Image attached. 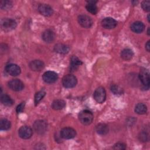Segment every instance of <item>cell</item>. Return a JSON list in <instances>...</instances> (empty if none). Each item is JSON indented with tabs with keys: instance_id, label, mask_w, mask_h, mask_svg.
<instances>
[{
	"instance_id": "1",
	"label": "cell",
	"mask_w": 150,
	"mask_h": 150,
	"mask_svg": "<svg viewBox=\"0 0 150 150\" xmlns=\"http://www.w3.org/2000/svg\"><path fill=\"white\" fill-rule=\"evenodd\" d=\"M79 119L82 124L88 125L93 120V115L92 112L88 110H83L79 113Z\"/></svg>"
},
{
	"instance_id": "2",
	"label": "cell",
	"mask_w": 150,
	"mask_h": 150,
	"mask_svg": "<svg viewBox=\"0 0 150 150\" xmlns=\"http://www.w3.org/2000/svg\"><path fill=\"white\" fill-rule=\"evenodd\" d=\"M1 27L3 30L9 32L16 27V22L11 18H3L1 21Z\"/></svg>"
},
{
	"instance_id": "3",
	"label": "cell",
	"mask_w": 150,
	"mask_h": 150,
	"mask_svg": "<svg viewBox=\"0 0 150 150\" xmlns=\"http://www.w3.org/2000/svg\"><path fill=\"white\" fill-rule=\"evenodd\" d=\"M34 131L39 135H42L46 132L47 129V124L44 120H39L36 121L33 124Z\"/></svg>"
},
{
	"instance_id": "4",
	"label": "cell",
	"mask_w": 150,
	"mask_h": 150,
	"mask_svg": "<svg viewBox=\"0 0 150 150\" xmlns=\"http://www.w3.org/2000/svg\"><path fill=\"white\" fill-rule=\"evenodd\" d=\"M77 78L72 74H67L62 79V84L65 88H73L77 84Z\"/></svg>"
},
{
	"instance_id": "5",
	"label": "cell",
	"mask_w": 150,
	"mask_h": 150,
	"mask_svg": "<svg viewBox=\"0 0 150 150\" xmlns=\"http://www.w3.org/2000/svg\"><path fill=\"white\" fill-rule=\"evenodd\" d=\"M93 97L98 103H103L106 98V92L104 87H99L94 92Z\"/></svg>"
},
{
	"instance_id": "6",
	"label": "cell",
	"mask_w": 150,
	"mask_h": 150,
	"mask_svg": "<svg viewBox=\"0 0 150 150\" xmlns=\"http://www.w3.org/2000/svg\"><path fill=\"white\" fill-rule=\"evenodd\" d=\"M139 79L141 81L142 84L147 89L149 88V73L148 70L145 69H142L140 70L139 74Z\"/></svg>"
},
{
	"instance_id": "7",
	"label": "cell",
	"mask_w": 150,
	"mask_h": 150,
	"mask_svg": "<svg viewBox=\"0 0 150 150\" xmlns=\"http://www.w3.org/2000/svg\"><path fill=\"white\" fill-rule=\"evenodd\" d=\"M76 135V131L72 128L65 127L60 131V136L62 138L69 139L73 138Z\"/></svg>"
},
{
	"instance_id": "8",
	"label": "cell",
	"mask_w": 150,
	"mask_h": 150,
	"mask_svg": "<svg viewBox=\"0 0 150 150\" xmlns=\"http://www.w3.org/2000/svg\"><path fill=\"white\" fill-rule=\"evenodd\" d=\"M42 79L43 81L46 83H53L57 80L58 75L54 71H47L43 73Z\"/></svg>"
},
{
	"instance_id": "9",
	"label": "cell",
	"mask_w": 150,
	"mask_h": 150,
	"mask_svg": "<svg viewBox=\"0 0 150 150\" xmlns=\"http://www.w3.org/2000/svg\"><path fill=\"white\" fill-rule=\"evenodd\" d=\"M79 24L83 28H89L93 25V21L90 17L86 15H80L78 17Z\"/></svg>"
},
{
	"instance_id": "10",
	"label": "cell",
	"mask_w": 150,
	"mask_h": 150,
	"mask_svg": "<svg viewBox=\"0 0 150 150\" xmlns=\"http://www.w3.org/2000/svg\"><path fill=\"white\" fill-rule=\"evenodd\" d=\"M8 87L13 91H19L24 87V84L22 81L19 79H12L8 83Z\"/></svg>"
},
{
	"instance_id": "11",
	"label": "cell",
	"mask_w": 150,
	"mask_h": 150,
	"mask_svg": "<svg viewBox=\"0 0 150 150\" xmlns=\"http://www.w3.org/2000/svg\"><path fill=\"white\" fill-rule=\"evenodd\" d=\"M32 129L28 126H22L18 130V135L22 139H29L32 135Z\"/></svg>"
},
{
	"instance_id": "12",
	"label": "cell",
	"mask_w": 150,
	"mask_h": 150,
	"mask_svg": "<svg viewBox=\"0 0 150 150\" xmlns=\"http://www.w3.org/2000/svg\"><path fill=\"white\" fill-rule=\"evenodd\" d=\"M6 71L11 76H16L21 73V68L19 66L16 64L11 63L6 66L5 67Z\"/></svg>"
},
{
	"instance_id": "13",
	"label": "cell",
	"mask_w": 150,
	"mask_h": 150,
	"mask_svg": "<svg viewBox=\"0 0 150 150\" xmlns=\"http://www.w3.org/2000/svg\"><path fill=\"white\" fill-rule=\"evenodd\" d=\"M38 11L39 13L45 16H50L53 13L52 8L47 4H40L38 6Z\"/></svg>"
},
{
	"instance_id": "14",
	"label": "cell",
	"mask_w": 150,
	"mask_h": 150,
	"mask_svg": "<svg viewBox=\"0 0 150 150\" xmlns=\"http://www.w3.org/2000/svg\"><path fill=\"white\" fill-rule=\"evenodd\" d=\"M101 25L105 29H111L116 27V26L117 25V22L114 19L108 17L102 20Z\"/></svg>"
},
{
	"instance_id": "15",
	"label": "cell",
	"mask_w": 150,
	"mask_h": 150,
	"mask_svg": "<svg viewBox=\"0 0 150 150\" xmlns=\"http://www.w3.org/2000/svg\"><path fill=\"white\" fill-rule=\"evenodd\" d=\"M44 67V63L40 60H35L30 62L29 63V67L30 69L35 71H39L42 70Z\"/></svg>"
},
{
	"instance_id": "16",
	"label": "cell",
	"mask_w": 150,
	"mask_h": 150,
	"mask_svg": "<svg viewBox=\"0 0 150 150\" xmlns=\"http://www.w3.org/2000/svg\"><path fill=\"white\" fill-rule=\"evenodd\" d=\"M42 38L45 42L51 43L53 42L55 39V34L52 30L47 29L43 32L42 35Z\"/></svg>"
},
{
	"instance_id": "17",
	"label": "cell",
	"mask_w": 150,
	"mask_h": 150,
	"mask_svg": "<svg viewBox=\"0 0 150 150\" xmlns=\"http://www.w3.org/2000/svg\"><path fill=\"white\" fill-rule=\"evenodd\" d=\"M145 29L144 24L140 21H136L133 22L131 25V29L132 32L139 33L144 31Z\"/></svg>"
},
{
	"instance_id": "18",
	"label": "cell",
	"mask_w": 150,
	"mask_h": 150,
	"mask_svg": "<svg viewBox=\"0 0 150 150\" xmlns=\"http://www.w3.org/2000/svg\"><path fill=\"white\" fill-rule=\"evenodd\" d=\"M54 50L56 52L60 54H67L70 48L67 45L63 43H57L54 47Z\"/></svg>"
},
{
	"instance_id": "19",
	"label": "cell",
	"mask_w": 150,
	"mask_h": 150,
	"mask_svg": "<svg viewBox=\"0 0 150 150\" xmlns=\"http://www.w3.org/2000/svg\"><path fill=\"white\" fill-rule=\"evenodd\" d=\"M82 64L81 61L76 56H72L70 59V69L71 71H75L78 67Z\"/></svg>"
},
{
	"instance_id": "20",
	"label": "cell",
	"mask_w": 150,
	"mask_h": 150,
	"mask_svg": "<svg viewBox=\"0 0 150 150\" xmlns=\"http://www.w3.org/2000/svg\"><path fill=\"white\" fill-rule=\"evenodd\" d=\"M96 132L100 135H105L108 132V127L104 123H100L96 125Z\"/></svg>"
},
{
	"instance_id": "21",
	"label": "cell",
	"mask_w": 150,
	"mask_h": 150,
	"mask_svg": "<svg viewBox=\"0 0 150 150\" xmlns=\"http://www.w3.org/2000/svg\"><path fill=\"white\" fill-rule=\"evenodd\" d=\"M66 105V103L63 100H55L52 104V107L55 110H60L63 109Z\"/></svg>"
},
{
	"instance_id": "22",
	"label": "cell",
	"mask_w": 150,
	"mask_h": 150,
	"mask_svg": "<svg viewBox=\"0 0 150 150\" xmlns=\"http://www.w3.org/2000/svg\"><path fill=\"white\" fill-rule=\"evenodd\" d=\"M134 56V53L132 50L130 49H124L122 50L121 53V57L122 59L125 60H131Z\"/></svg>"
},
{
	"instance_id": "23",
	"label": "cell",
	"mask_w": 150,
	"mask_h": 150,
	"mask_svg": "<svg viewBox=\"0 0 150 150\" xmlns=\"http://www.w3.org/2000/svg\"><path fill=\"white\" fill-rule=\"evenodd\" d=\"M1 103L6 106H11L13 104L12 99L7 94H2L1 96Z\"/></svg>"
},
{
	"instance_id": "24",
	"label": "cell",
	"mask_w": 150,
	"mask_h": 150,
	"mask_svg": "<svg viewBox=\"0 0 150 150\" xmlns=\"http://www.w3.org/2000/svg\"><path fill=\"white\" fill-rule=\"evenodd\" d=\"M135 111L138 114H144L147 111V107L143 103H138L135 105Z\"/></svg>"
},
{
	"instance_id": "25",
	"label": "cell",
	"mask_w": 150,
	"mask_h": 150,
	"mask_svg": "<svg viewBox=\"0 0 150 150\" xmlns=\"http://www.w3.org/2000/svg\"><path fill=\"white\" fill-rule=\"evenodd\" d=\"M11 127V122L6 119H2L0 121V128L1 130H8Z\"/></svg>"
},
{
	"instance_id": "26",
	"label": "cell",
	"mask_w": 150,
	"mask_h": 150,
	"mask_svg": "<svg viewBox=\"0 0 150 150\" xmlns=\"http://www.w3.org/2000/svg\"><path fill=\"white\" fill-rule=\"evenodd\" d=\"M12 6V2L11 1L2 0L1 1L0 7L2 9L8 10L10 9Z\"/></svg>"
},
{
	"instance_id": "27",
	"label": "cell",
	"mask_w": 150,
	"mask_h": 150,
	"mask_svg": "<svg viewBox=\"0 0 150 150\" xmlns=\"http://www.w3.org/2000/svg\"><path fill=\"white\" fill-rule=\"evenodd\" d=\"M86 8L88 12L93 15H96L97 12V7L96 4H87V5L86 6Z\"/></svg>"
},
{
	"instance_id": "28",
	"label": "cell",
	"mask_w": 150,
	"mask_h": 150,
	"mask_svg": "<svg viewBox=\"0 0 150 150\" xmlns=\"http://www.w3.org/2000/svg\"><path fill=\"white\" fill-rule=\"evenodd\" d=\"M111 90L115 95H121V94H122L123 93L122 88L115 84H113L111 86Z\"/></svg>"
},
{
	"instance_id": "29",
	"label": "cell",
	"mask_w": 150,
	"mask_h": 150,
	"mask_svg": "<svg viewBox=\"0 0 150 150\" xmlns=\"http://www.w3.org/2000/svg\"><path fill=\"white\" fill-rule=\"evenodd\" d=\"M46 93L44 91H40L36 93L35 96V105H37L39 102L45 97Z\"/></svg>"
},
{
	"instance_id": "30",
	"label": "cell",
	"mask_w": 150,
	"mask_h": 150,
	"mask_svg": "<svg viewBox=\"0 0 150 150\" xmlns=\"http://www.w3.org/2000/svg\"><path fill=\"white\" fill-rule=\"evenodd\" d=\"M139 139L142 142H146L149 141V134L145 130L142 131L139 134Z\"/></svg>"
},
{
	"instance_id": "31",
	"label": "cell",
	"mask_w": 150,
	"mask_h": 150,
	"mask_svg": "<svg viewBox=\"0 0 150 150\" xmlns=\"http://www.w3.org/2000/svg\"><path fill=\"white\" fill-rule=\"evenodd\" d=\"M141 6L144 11L149 12L150 11V2L149 1H144L141 3Z\"/></svg>"
},
{
	"instance_id": "32",
	"label": "cell",
	"mask_w": 150,
	"mask_h": 150,
	"mask_svg": "<svg viewBox=\"0 0 150 150\" xmlns=\"http://www.w3.org/2000/svg\"><path fill=\"white\" fill-rule=\"evenodd\" d=\"M125 148H126L125 144L121 142L116 143L113 146L114 149H117V150H124V149H125Z\"/></svg>"
},
{
	"instance_id": "33",
	"label": "cell",
	"mask_w": 150,
	"mask_h": 150,
	"mask_svg": "<svg viewBox=\"0 0 150 150\" xmlns=\"http://www.w3.org/2000/svg\"><path fill=\"white\" fill-rule=\"evenodd\" d=\"M25 102H22V103H21L20 104H19V105L17 106L16 109V112H17V113H21V112H22L23 111V109H24V107H25Z\"/></svg>"
},
{
	"instance_id": "34",
	"label": "cell",
	"mask_w": 150,
	"mask_h": 150,
	"mask_svg": "<svg viewBox=\"0 0 150 150\" xmlns=\"http://www.w3.org/2000/svg\"><path fill=\"white\" fill-rule=\"evenodd\" d=\"M150 41L148 40L146 43L145 44V49L147 50V52H149L150 51V44H149Z\"/></svg>"
},
{
	"instance_id": "35",
	"label": "cell",
	"mask_w": 150,
	"mask_h": 150,
	"mask_svg": "<svg viewBox=\"0 0 150 150\" xmlns=\"http://www.w3.org/2000/svg\"><path fill=\"white\" fill-rule=\"evenodd\" d=\"M97 1H94V0H90V1H87V2L88 4H96L97 3Z\"/></svg>"
},
{
	"instance_id": "36",
	"label": "cell",
	"mask_w": 150,
	"mask_h": 150,
	"mask_svg": "<svg viewBox=\"0 0 150 150\" xmlns=\"http://www.w3.org/2000/svg\"><path fill=\"white\" fill-rule=\"evenodd\" d=\"M147 33L148 35H150V32H149V27L148 28V30H147Z\"/></svg>"
},
{
	"instance_id": "37",
	"label": "cell",
	"mask_w": 150,
	"mask_h": 150,
	"mask_svg": "<svg viewBox=\"0 0 150 150\" xmlns=\"http://www.w3.org/2000/svg\"><path fill=\"white\" fill-rule=\"evenodd\" d=\"M148 22L150 21H149V15H148Z\"/></svg>"
}]
</instances>
